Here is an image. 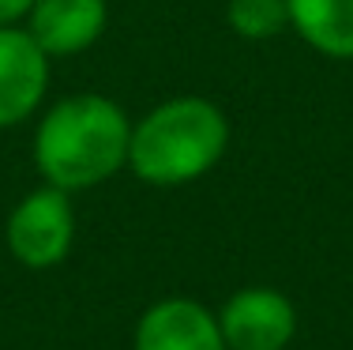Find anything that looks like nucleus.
Listing matches in <instances>:
<instances>
[{
    "label": "nucleus",
    "instance_id": "obj_10",
    "mask_svg": "<svg viewBox=\"0 0 353 350\" xmlns=\"http://www.w3.org/2000/svg\"><path fill=\"white\" fill-rule=\"evenodd\" d=\"M34 4L38 0H0V27H19V23H27Z\"/></svg>",
    "mask_w": 353,
    "mask_h": 350
},
{
    "label": "nucleus",
    "instance_id": "obj_8",
    "mask_svg": "<svg viewBox=\"0 0 353 350\" xmlns=\"http://www.w3.org/2000/svg\"><path fill=\"white\" fill-rule=\"evenodd\" d=\"M290 30L331 61H353V0H285Z\"/></svg>",
    "mask_w": 353,
    "mask_h": 350
},
{
    "label": "nucleus",
    "instance_id": "obj_3",
    "mask_svg": "<svg viewBox=\"0 0 353 350\" xmlns=\"http://www.w3.org/2000/svg\"><path fill=\"white\" fill-rule=\"evenodd\" d=\"M4 245L12 260L27 271H49L68 260L75 245V207L72 193L41 181L8 211Z\"/></svg>",
    "mask_w": 353,
    "mask_h": 350
},
{
    "label": "nucleus",
    "instance_id": "obj_2",
    "mask_svg": "<svg viewBox=\"0 0 353 350\" xmlns=\"http://www.w3.org/2000/svg\"><path fill=\"white\" fill-rule=\"evenodd\" d=\"M230 147V117L203 95H173L132 121L128 170L143 185L181 188L207 177Z\"/></svg>",
    "mask_w": 353,
    "mask_h": 350
},
{
    "label": "nucleus",
    "instance_id": "obj_5",
    "mask_svg": "<svg viewBox=\"0 0 353 350\" xmlns=\"http://www.w3.org/2000/svg\"><path fill=\"white\" fill-rule=\"evenodd\" d=\"M49 61L27 27H0V132L38 113L49 90Z\"/></svg>",
    "mask_w": 353,
    "mask_h": 350
},
{
    "label": "nucleus",
    "instance_id": "obj_6",
    "mask_svg": "<svg viewBox=\"0 0 353 350\" xmlns=\"http://www.w3.org/2000/svg\"><path fill=\"white\" fill-rule=\"evenodd\" d=\"M132 350H230L218 313L196 298H162L147 305L132 331Z\"/></svg>",
    "mask_w": 353,
    "mask_h": 350
},
{
    "label": "nucleus",
    "instance_id": "obj_1",
    "mask_svg": "<svg viewBox=\"0 0 353 350\" xmlns=\"http://www.w3.org/2000/svg\"><path fill=\"white\" fill-rule=\"evenodd\" d=\"M132 121L109 95L79 90L57 98L34 128V166L41 181L64 193L105 185L128 166Z\"/></svg>",
    "mask_w": 353,
    "mask_h": 350
},
{
    "label": "nucleus",
    "instance_id": "obj_7",
    "mask_svg": "<svg viewBox=\"0 0 353 350\" xmlns=\"http://www.w3.org/2000/svg\"><path fill=\"white\" fill-rule=\"evenodd\" d=\"M105 0H38L27 15L30 38L49 57H75L105 35Z\"/></svg>",
    "mask_w": 353,
    "mask_h": 350
},
{
    "label": "nucleus",
    "instance_id": "obj_9",
    "mask_svg": "<svg viewBox=\"0 0 353 350\" xmlns=\"http://www.w3.org/2000/svg\"><path fill=\"white\" fill-rule=\"evenodd\" d=\"M225 23L245 41H267L290 30L285 0H225Z\"/></svg>",
    "mask_w": 353,
    "mask_h": 350
},
{
    "label": "nucleus",
    "instance_id": "obj_4",
    "mask_svg": "<svg viewBox=\"0 0 353 350\" xmlns=\"http://www.w3.org/2000/svg\"><path fill=\"white\" fill-rule=\"evenodd\" d=\"M218 328L230 350H290L297 339V305L279 286H245L225 298Z\"/></svg>",
    "mask_w": 353,
    "mask_h": 350
}]
</instances>
